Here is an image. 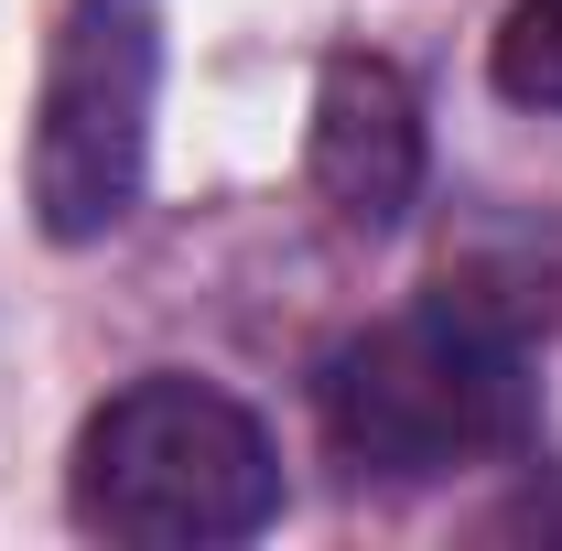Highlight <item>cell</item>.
Returning <instances> with one entry per match:
<instances>
[{"instance_id": "cell-1", "label": "cell", "mask_w": 562, "mask_h": 551, "mask_svg": "<svg viewBox=\"0 0 562 551\" xmlns=\"http://www.w3.org/2000/svg\"><path fill=\"white\" fill-rule=\"evenodd\" d=\"M76 530L131 551H216L281 519L271 432L206 379H131L109 390L66 454Z\"/></svg>"}, {"instance_id": "cell-2", "label": "cell", "mask_w": 562, "mask_h": 551, "mask_svg": "<svg viewBox=\"0 0 562 551\" xmlns=\"http://www.w3.org/2000/svg\"><path fill=\"white\" fill-rule=\"evenodd\" d=\"M325 401V443L357 476H454L530 443V379H519V336H497L476 314L432 303V314H390L325 357L314 379Z\"/></svg>"}, {"instance_id": "cell-3", "label": "cell", "mask_w": 562, "mask_h": 551, "mask_svg": "<svg viewBox=\"0 0 562 551\" xmlns=\"http://www.w3.org/2000/svg\"><path fill=\"white\" fill-rule=\"evenodd\" d=\"M151 98H162V0H66L33 98V227L109 238L151 173Z\"/></svg>"}, {"instance_id": "cell-4", "label": "cell", "mask_w": 562, "mask_h": 551, "mask_svg": "<svg viewBox=\"0 0 562 551\" xmlns=\"http://www.w3.org/2000/svg\"><path fill=\"white\" fill-rule=\"evenodd\" d=\"M314 195L336 206V227L390 238L422 195V98L401 66L379 55H336L314 76Z\"/></svg>"}, {"instance_id": "cell-5", "label": "cell", "mask_w": 562, "mask_h": 551, "mask_svg": "<svg viewBox=\"0 0 562 551\" xmlns=\"http://www.w3.org/2000/svg\"><path fill=\"white\" fill-rule=\"evenodd\" d=\"M497 98L562 120V0H519L497 22Z\"/></svg>"}]
</instances>
